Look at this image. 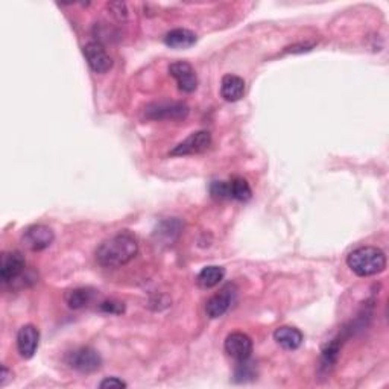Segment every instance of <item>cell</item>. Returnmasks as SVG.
<instances>
[{
  "instance_id": "cell-24",
  "label": "cell",
  "mask_w": 389,
  "mask_h": 389,
  "mask_svg": "<svg viewBox=\"0 0 389 389\" xmlns=\"http://www.w3.org/2000/svg\"><path fill=\"white\" fill-rule=\"evenodd\" d=\"M11 377H13V372L3 365V367H2V376H0V386H5L8 383V380H10Z\"/></svg>"
},
{
  "instance_id": "cell-19",
  "label": "cell",
  "mask_w": 389,
  "mask_h": 389,
  "mask_svg": "<svg viewBox=\"0 0 389 389\" xmlns=\"http://www.w3.org/2000/svg\"><path fill=\"white\" fill-rule=\"evenodd\" d=\"M339 351H340L339 340L338 339L331 340V342L322 350V354H321V370L329 371L330 368H333V365L338 361Z\"/></svg>"
},
{
  "instance_id": "cell-4",
  "label": "cell",
  "mask_w": 389,
  "mask_h": 389,
  "mask_svg": "<svg viewBox=\"0 0 389 389\" xmlns=\"http://www.w3.org/2000/svg\"><path fill=\"white\" fill-rule=\"evenodd\" d=\"M189 115V107L184 102H156L144 110V116L151 120H180Z\"/></svg>"
},
{
  "instance_id": "cell-2",
  "label": "cell",
  "mask_w": 389,
  "mask_h": 389,
  "mask_svg": "<svg viewBox=\"0 0 389 389\" xmlns=\"http://www.w3.org/2000/svg\"><path fill=\"white\" fill-rule=\"evenodd\" d=\"M347 265L359 277H371L385 271L386 256L377 247H361L348 254Z\"/></svg>"
},
{
  "instance_id": "cell-14",
  "label": "cell",
  "mask_w": 389,
  "mask_h": 389,
  "mask_svg": "<svg viewBox=\"0 0 389 389\" xmlns=\"http://www.w3.org/2000/svg\"><path fill=\"white\" fill-rule=\"evenodd\" d=\"M245 94V81L236 75H225L221 81V96L226 102H238Z\"/></svg>"
},
{
  "instance_id": "cell-22",
  "label": "cell",
  "mask_w": 389,
  "mask_h": 389,
  "mask_svg": "<svg viewBox=\"0 0 389 389\" xmlns=\"http://www.w3.org/2000/svg\"><path fill=\"white\" fill-rule=\"evenodd\" d=\"M126 386L128 385L124 382V380H120L119 377H107L99 383V388H102V389H105V388H126Z\"/></svg>"
},
{
  "instance_id": "cell-12",
  "label": "cell",
  "mask_w": 389,
  "mask_h": 389,
  "mask_svg": "<svg viewBox=\"0 0 389 389\" xmlns=\"http://www.w3.org/2000/svg\"><path fill=\"white\" fill-rule=\"evenodd\" d=\"M40 344V331L32 324L23 326L17 333V350L23 359L34 358Z\"/></svg>"
},
{
  "instance_id": "cell-1",
  "label": "cell",
  "mask_w": 389,
  "mask_h": 389,
  "mask_svg": "<svg viewBox=\"0 0 389 389\" xmlns=\"http://www.w3.org/2000/svg\"><path fill=\"white\" fill-rule=\"evenodd\" d=\"M139 253V242L134 234L122 231L104 240L96 249V260L104 267H122Z\"/></svg>"
},
{
  "instance_id": "cell-6",
  "label": "cell",
  "mask_w": 389,
  "mask_h": 389,
  "mask_svg": "<svg viewBox=\"0 0 389 389\" xmlns=\"http://www.w3.org/2000/svg\"><path fill=\"white\" fill-rule=\"evenodd\" d=\"M224 348L231 359L238 362L248 361L253 353V339L242 331H233L226 336Z\"/></svg>"
},
{
  "instance_id": "cell-18",
  "label": "cell",
  "mask_w": 389,
  "mask_h": 389,
  "mask_svg": "<svg viewBox=\"0 0 389 389\" xmlns=\"http://www.w3.org/2000/svg\"><path fill=\"white\" fill-rule=\"evenodd\" d=\"M230 189H231V199L238 201H249L253 197V190H251L248 181L242 176H234L230 181Z\"/></svg>"
},
{
  "instance_id": "cell-9",
  "label": "cell",
  "mask_w": 389,
  "mask_h": 389,
  "mask_svg": "<svg viewBox=\"0 0 389 389\" xmlns=\"http://www.w3.org/2000/svg\"><path fill=\"white\" fill-rule=\"evenodd\" d=\"M169 73L170 76L176 81L178 88H180L181 92L192 93L197 90L198 76H197V72H194V69L189 63L185 61L172 63L169 66Z\"/></svg>"
},
{
  "instance_id": "cell-23",
  "label": "cell",
  "mask_w": 389,
  "mask_h": 389,
  "mask_svg": "<svg viewBox=\"0 0 389 389\" xmlns=\"http://www.w3.org/2000/svg\"><path fill=\"white\" fill-rule=\"evenodd\" d=\"M101 309H102L104 312H107V313H122V312L125 311V307H124V304H120V303L105 301V303H102Z\"/></svg>"
},
{
  "instance_id": "cell-13",
  "label": "cell",
  "mask_w": 389,
  "mask_h": 389,
  "mask_svg": "<svg viewBox=\"0 0 389 389\" xmlns=\"http://www.w3.org/2000/svg\"><path fill=\"white\" fill-rule=\"evenodd\" d=\"M274 339L281 348L292 351V350H297V348L301 347L304 336L297 327L283 326L274 331Z\"/></svg>"
},
{
  "instance_id": "cell-7",
  "label": "cell",
  "mask_w": 389,
  "mask_h": 389,
  "mask_svg": "<svg viewBox=\"0 0 389 389\" xmlns=\"http://www.w3.org/2000/svg\"><path fill=\"white\" fill-rule=\"evenodd\" d=\"M83 53L85 56V61L94 73H107L113 67V60L108 55L107 49H105L99 42H90L87 43L83 49Z\"/></svg>"
},
{
  "instance_id": "cell-21",
  "label": "cell",
  "mask_w": 389,
  "mask_h": 389,
  "mask_svg": "<svg viewBox=\"0 0 389 389\" xmlns=\"http://www.w3.org/2000/svg\"><path fill=\"white\" fill-rule=\"evenodd\" d=\"M108 8H110L113 17H116L117 20H126L128 11H126V5L125 3H120V2L110 3Z\"/></svg>"
},
{
  "instance_id": "cell-8",
  "label": "cell",
  "mask_w": 389,
  "mask_h": 389,
  "mask_svg": "<svg viewBox=\"0 0 389 389\" xmlns=\"http://www.w3.org/2000/svg\"><path fill=\"white\" fill-rule=\"evenodd\" d=\"M26 260H24L20 251H5L2 254V263H0V280L3 285L17 280L24 271Z\"/></svg>"
},
{
  "instance_id": "cell-10",
  "label": "cell",
  "mask_w": 389,
  "mask_h": 389,
  "mask_svg": "<svg viewBox=\"0 0 389 389\" xmlns=\"http://www.w3.org/2000/svg\"><path fill=\"white\" fill-rule=\"evenodd\" d=\"M53 231L46 225H32L23 233V243L31 251H43L52 245Z\"/></svg>"
},
{
  "instance_id": "cell-16",
  "label": "cell",
  "mask_w": 389,
  "mask_h": 389,
  "mask_svg": "<svg viewBox=\"0 0 389 389\" xmlns=\"http://www.w3.org/2000/svg\"><path fill=\"white\" fill-rule=\"evenodd\" d=\"M225 277V270L222 266H206L202 267L197 277V283L201 289H212L217 286Z\"/></svg>"
},
{
  "instance_id": "cell-5",
  "label": "cell",
  "mask_w": 389,
  "mask_h": 389,
  "mask_svg": "<svg viewBox=\"0 0 389 389\" xmlns=\"http://www.w3.org/2000/svg\"><path fill=\"white\" fill-rule=\"evenodd\" d=\"M210 146H212V134L208 131H197L192 133L188 139H184L181 143H178L169 154L172 157L194 156V154L206 152Z\"/></svg>"
},
{
  "instance_id": "cell-20",
  "label": "cell",
  "mask_w": 389,
  "mask_h": 389,
  "mask_svg": "<svg viewBox=\"0 0 389 389\" xmlns=\"http://www.w3.org/2000/svg\"><path fill=\"white\" fill-rule=\"evenodd\" d=\"M210 193L217 201L231 199L230 181H213L212 185H210Z\"/></svg>"
},
{
  "instance_id": "cell-11",
  "label": "cell",
  "mask_w": 389,
  "mask_h": 389,
  "mask_svg": "<svg viewBox=\"0 0 389 389\" xmlns=\"http://www.w3.org/2000/svg\"><path fill=\"white\" fill-rule=\"evenodd\" d=\"M234 294H236V292H234V286L229 285L210 298L206 304V313L208 318L212 320L221 318V316H224L226 312H229L234 299Z\"/></svg>"
},
{
  "instance_id": "cell-17",
  "label": "cell",
  "mask_w": 389,
  "mask_h": 389,
  "mask_svg": "<svg viewBox=\"0 0 389 389\" xmlns=\"http://www.w3.org/2000/svg\"><path fill=\"white\" fill-rule=\"evenodd\" d=\"M94 292L88 288H76L69 290L64 299H66L67 306L70 309H83L87 304H90V301L93 299Z\"/></svg>"
},
{
  "instance_id": "cell-3",
  "label": "cell",
  "mask_w": 389,
  "mask_h": 389,
  "mask_svg": "<svg viewBox=\"0 0 389 389\" xmlns=\"http://www.w3.org/2000/svg\"><path fill=\"white\" fill-rule=\"evenodd\" d=\"M66 362L70 368L83 372V374H90V372L99 370L102 365L99 353L92 347H81L70 351L67 354Z\"/></svg>"
},
{
  "instance_id": "cell-15",
  "label": "cell",
  "mask_w": 389,
  "mask_h": 389,
  "mask_svg": "<svg viewBox=\"0 0 389 389\" xmlns=\"http://www.w3.org/2000/svg\"><path fill=\"white\" fill-rule=\"evenodd\" d=\"M197 43V34L190 29L176 28L165 35V44L172 49H188Z\"/></svg>"
}]
</instances>
